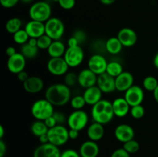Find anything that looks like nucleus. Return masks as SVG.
Returning <instances> with one entry per match:
<instances>
[{"mask_svg":"<svg viewBox=\"0 0 158 157\" xmlns=\"http://www.w3.org/2000/svg\"><path fill=\"white\" fill-rule=\"evenodd\" d=\"M63 58L66 60L69 67H78L84 60V52L80 46L68 47L65 52Z\"/></svg>","mask_w":158,"mask_h":157,"instance_id":"nucleus-8","label":"nucleus"},{"mask_svg":"<svg viewBox=\"0 0 158 157\" xmlns=\"http://www.w3.org/2000/svg\"><path fill=\"white\" fill-rule=\"evenodd\" d=\"M115 1L116 0H100V2H101L103 5H105V6H110V5H112Z\"/></svg>","mask_w":158,"mask_h":157,"instance_id":"nucleus-51","label":"nucleus"},{"mask_svg":"<svg viewBox=\"0 0 158 157\" xmlns=\"http://www.w3.org/2000/svg\"><path fill=\"white\" fill-rule=\"evenodd\" d=\"M12 38H13V41L15 42V43L23 46V45L28 42L29 36L26 31L25 30V29H21L12 35Z\"/></svg>","mask_w":158,"mask_h":157,"instance_id":"nucleus-31","label":"nucleus"},{"mask_svg":"<svg viewBox=\"0 0 158 157\" xmlns=\"http://www.w3.org/2000/svg\"><path fill=\"white\" fill-rule=\"evenodd\" d=\"M79 152L81 157H97L100 152V148L97 142L87 140L82 143Z\"/></svg>","mask_w":158,"mask_h":157,"instance_id":"nucleus-22","label":"nucleus"},{"mask_svg":"<svg viewBox=\"0 0 158 157\" xmlns=\"http://www.w3.org/2000/svg\"><path fill=\"white\" fill-rule=\"evenodd\" d=\"M15 53H17V52L16 50H15V47H13V46H9V47L6 48V54L8 57L12 56V55H15Z\"/></svg>","mask_w":158,"mask_h":157,"instance_id":"nucleus-48","label":"nucleus"},{"mask_svg":"<svg viewBox=\"0 0 158 157\" xmlns=\"http://www.w3.org/2000/svg\"><path fill=\"white\" fill-rule=\"evenodd\" d=\"M48 72L55 76L65 75L69 70V66L63 57L50 58L46 64Z\"/></svg>","mask_w":158,"mask_h":157,"instance_id":"nucleus-9","label":"nucleus"},{"mask_svg":"<svg viewBox=\"0 0 158 157\" xmlns=\"http://www.w3.org/2000/svg\"><path fill=\"white\" fill-rule=\"evenodd\" d=\"M52 1H53V2H57V3H58L59 0H52Z\"/></svg>","mask_w":158,"mask_h":157,"instance_id":"nucleus-57","label":"nucleus"},{"mask_svg":"<svg viewBox=\"0 0 158 157\" xmlns=\"http://www.w3.org/2000/svg\"><path fill=\"white\" fill-rule=\"evenodd\" d=\"M60 157H81L80 155V152H77L74 149H66L63 152H61V156Z\"/></svg>","mask_w":158,"mask_h":157,"instance_id":"nucleus-43","label":"nucleus"},{"mask_svg":"<svg viewBox=\"0 0 158 157\" xmlns=\"http://www.w3.org/2000/svg\"><path fill=\"white\" fill-rule=\"evenodd\" d=\"M23 89L28 93L36 94L41 92L44 87V82L39 76H29L23 83Z\"/></svg>","mask_w":158,"mask_h":157,"instance_id":"nucleus-19","label":"nucleus"},{"mask_svg":"<svg viewBox=\"0 0 158 157\" xmlns=\"http://www.w3.org/2000/svg\"><path fill=\"white\" fill-rule=\"evenodd\" d=\"M28 43L33 46H37V38H29Z\"/></svg>","mask_w":158,"mask_h":157,"instance_id":"nucleus-52","label":"nucleus"},{"mask_svg":"<svg viewBox=\"0 0 158 157\" xmlns=\"http://www.w3.org/2000/svg\"><path fill=\"white\" fill-rule=\"evenodd\" d=\"M123 148L128 153L134 154L138 152V150L140 149V144L137 140L134 139H131L127 143H123Z\"/></svg>","mask_w":158,"mask_h":157,"instance_id":"nucleus-35","label":"nucleus"},{"mask_svg":"<svg viewBox=\"0 0 158 157\" xmlns=\"http://www.w3.org/2000/svg\"><path fill=\"white\" fill-rule=\"evenodd\" d=\"M91 116L94 122L102 125L108 124L115 116L113 109L112 102L101 99L92 106Z\"/></svg>","mask_w":158,"mask_h":157,"instance_id":"nucleus-2","label":"nucleus"},{"mask_svg":"<svg viewBox=\"0 0 158 157\" xmlns=\"http://www.w3.org/2000/svg\"><path fill=\"white\" fill-rule=\"evenodd\" d=\"M65 32L63 22L57 17H51L45 22V34L52 40H60Z\"/></svg>","mask_w":158,"mask_h":157,"instance_id":"nucleus-5","label":"nucleus"},{"mask_svg":"<svg viewBox=\"0 0 158 157\" xmlns=\"http://www.w3.org/2000/svg\"><path fill=\"white\" fill-rule=\"evenodd\" d=\"M26 66V58L21 52H17L7 60V69L11 73L15 74L25 70Z\"/></svg>","mask_w":158,"mask_h":157,"instance_id":"nucleus-12","label":"nucleus"},{"mask_svg":"<svg viewBox=\"0 0 158 157\" xmlns=\"http://www.w3.org/2000/svg\"><path fill=\"white\" fill-rule=\"evenodd\" d=\"M114 115L119 118L126 116L131 110V106L128 104L124 97H118L112 102Z\"/></svg>","mask_w":158,"mask_h":157,"instance_id":"nucleus-21","label":"nucleus"},{"mask_svg":"<svg viewBox=\"0 0 158 157\" xmlns=\"http://www.w3.org/2000/svg\"><path fill=\"white\" fill-rule=\"evenodd\" d=\"M73 36H74L77 40H78L79 43H80V45L83 44V43L86 41V38H87L86 34L85 33L84 31L81 30V29H78V30L75 31L73 35Z\"/></svg>","mask_w":158,"mask_h":157,"instance_id":"nucleus-39","label":"nucleus"},{"mask_svg":"<svg viewBox=\"0 0 158 157\" xmlns=\"http://www.w3.org/2000/svg\"><path fill=\"white\" fill-rule=\"evenodd\" d=\"M17 78H18L20 82H22V83H24L25 81H26V80L28 79V78H29V75H28L27 72H26V71H22L21 72H19V73L17 74Z\"/></svg>","mask_w":158,"mask_h":157,"instance_id":"nucleus-46","label":"nucleus"},{"mask_svg":"<svg viewBox=\"0 0 158 157\" xmlns=\"http://www.w3.org/2000/svg\"><path fill=\"white\" fill-rule=\"evenodd\" d=\"M66 50V46L63 42L60 40H54L47 49V52L50 58H60L63 57Z\"/></svg>","mask_w":158,"mask_h":157,"instance_id":"nucleus-25","label":"nucleus"},{"mask_svg":"<svg viewBox=\"0 0 158 157\" xmlns=\"http://www.w3.org/2000/svg\"><path fill=\"white\" fill-rule=\"evenodd\" d=\"M45 98L54 106H63L71 99L70 88L65 83H55L46 89Z\"/></svg>","mask_w":158,"mask_h":157,"instance_id":"nucleus-1","label":"nucleus"},{"mask_svg":"<svg viewBox=\"0 0 158 157\" xmlns=\"http://www.w3.org/2000/svg\"><path fill=\"white\" fill-rule=\"evenodd\" d=\"M80 135V131L73 129H69V139H77Z\"/></svg>","mask_w":158,"mask_h":157,"instance_id":"nucleus-47","label":"nucleus"},{"mask_svg":"<svg viewBox=\"0 0 158 157\" xmlns=\"http://www.w3.org/2000/svg\"><path fill=\"white\" fill-rule=\"evenodd\" d=\"M158 86V81L157 78L152 75L145 77L143 80V87L145 90L149 92H154Z\"/></svg>","mask_w":158,"mask_h":157,"instance_id":"nucleus-32","label":"nucleus"},{"mask_svg":"<svg viewBox=\"0 0 158 157\" xmlns=\"http://www.w3.org/2000/svg\"><path fill=\"white\" fill-rule=\"evenodd\" d=\"M124 99L131 107L141 105L144 99V91L137 85H134L124 92Z\"/></svg>","mask_w":158,"mask_h":157,"instance_id":"nucleus-10","label":"nucleus"},{"mask_svg":"<svg viewBox=\"0 0 158 157\" xmlns=\"http://www.w3.org/2000/svg\"><path fill=\"white\" fill-rule=\"evenodd\" d=\"M47 135L49 138V143L58 147L66 144L69 139V129L63 125H57L49 129Z\"/></svg>","mask_w":158,"mask_h":157,"instance_id":"nucleus-6","label":"nucleus"},{"mask_svg":"<svg viewBox=\"0 0 158 157\" xmlns=\"http://www.w3.org/2000/svg\"><path fill=\"white\" fill-rule=\"evenodd\" d=\"M130 113H131V115L134 119H142L144 116V107L142 106V104L132 106V107H131Z\"/></svg>","mask_w":158,"mask_h":157,"instance_id":"nucleus-36","label":"nucleus"},{"mask_svg":"<svg viewBox=\"0 0 158 157\" xmlns=\"http://www.w3.org/2000/svg\"><path fill=\"white\" fill-rule=\"evenodd\" d=\"M4 135H5L4 127H3L2 125H1V126H0V139H2Z\"/></svg>","mask_w":158,"mask_h":157,"instance_id":"nucleus-55","label":"nucleus"},{"mask_svg":"<svg viewBox=\"0 0 158 157\" xmlns=\"http://www.w3.org/2000/svg\"><path fill=\"white\" fill-rule=\"evenodd\" d=\"M6 152V145L2 139L0 140V157H3Z\"/></svg>","mask_w":158,"mask_h":157,"instance_id":"nucleus-49","label":"nucleus"},{"mask_svg":"<svg viewBox=\"0 0 158 157\" xmlns=\"http://www.w3.org/2000/svg\"><path fill=\"white\" fill-rule=\"evenodd\" d=\"M117 37L123 47L130 48L134 46L137 42V34L131 28H123L117 33Z\"/></svg>","mask_w":158,"mask_h":157,"instance_id":"nucleus-14","label":"nucleus"},{"mask_svg":"<svg viewBox=\"0 0 158 157\" xmlns=\"http://www.w3.org/2000/svg\"><path fill=\"white\" fill-rule=\"evenodd\" d=\"M20 1L23 2H24V3H30V2H32L33 0H20Z\"/></svg>","mask_w":158,"mask_h":157,"instance_id":"nucleus-56","label":"nucleus"},{"mask_svg":"<svg viewBox=\"0 0 158 157\" xmlns=\"http://www.w3.org/2000/svg\"><path fill=\"white\" fill-rule=\"evenodd\" d=\"M67 46L68 47H76V46H80V44L79 43L78 40L75 38L74 36L69 37V39L67 41Z\"/></svg>","mask_w":158,"mask_h":157,"instance_id":"nucleus-45","label":"nucleus"},{"mask_svg":"<svg viewBox=\"0 0 158 157\" xmlns=\"http://www.w3.org/2000/svg\"><path fill=\"white\" fill-rule=\"evenodd\" d=\"M58 4L62 9L65 10H70L75 6L76 0H59Z\"/></svg>","mask_w":158,"mask_h":157,"instance_id":"nucleus-38","label":"nucleus"},{"mask_svg":"<svg viewBox=\"0 0 158 157\" xmlns=\"http://www.w3.org/2000/svg\"><path fill=\"white\" fill-rule=\"evenodd\" d=\"M61 152L58 146L48 143L41 144L35 148L33 157H60Z\"/></svg>","mask_w":158,"mask_h":157,"instance_id":"nucleus-13","label":"nucleus"},{"mask_svg":"<svg viewBox=\"0 0 158 157\" xmlns=\"http://www.w3.org/2000/svg\"><path fill=\"white\" fill-rule=\"evenodd\" d=\"M123 45L117 37H111L105 42V49L111 55H117L123 49Z\"/></svg>","mask_w":158,"mask_h":157,"instance_id":"nucleus-26","label":"nucleus"},{"mask_svg":"<svg viewBox=\"0 0 158 157\" xmlns=\"http://www.w3.org/2000/svg\"><path fill=\"white\" fill-rule=\"evenodd\" d=\"M54 112V106L46 98L36 100L31 106V114L35 120L44 121L52 116Z\"/></svg>","mask_w":158,"mask_h":157,"instance_id":"nucleus-3","label":"nucleus"},{"mask_svg":"<svg viewBox=\"0 0 158 157\" xmlns=\"http://www.w3.org/2000/svg\"><path fill=\"white\" fill-rule=\"evenodd\" d=\"M70 106L74 110H80L82 109L86 105V101L84 99V97L83 95H77L72 97L70 99Z\"/></svg>","mask_w":158,"mask_h":157,"instance_id":"nucleus-33","label":"nucleus"},{"mask_svg":"<svg viewBox=\"0 0 158 157\" xmlns=\"http://www.w3.org/2000/svg\"><path fill=\"white\" fill-rule=\"evenodd\" d=\"M110 157H131V154L128 153L123 148H120L114 150Z\"/></svg>","mask_w":158,"mask_h":157,"instance_id":"nucleus-41","label":"nucleus"},{"mask_svg":"<svg viewBox=\"0 0 158 157\" xmlns=\"http://www.w3.org/2000/svg\"><path fill=\"white\" fill-rule=\"evenodd\" d=\"M20 0H0V4L6 9H11L16 6Z\"/></svg>","mask_w":158,"mask_h":157,"instance_id":"nucleus-42","label":"nucleus"},{"mask_svg":"<svg viewBox=\"0 0 158 157\" xmlns=\"http://www.w3.org/2000/svg\"><path fill=\"white\" fill-rule=\"evenodd\" d=\"M123 72V68L121 63H120L117 61H111L110 62H108L106 72L107 74H109L110 75L116 78L119 75H120Z\"/></svg>","mask_w":158,"mask_h":157,"instance_id":"nucleus-30","label":"nucleus"},{"mask_svg":"<svg viewBox=\"0 0 158 157\" xmlns=\"http://www.w3.org/2000/svg\"><path fill=\"white\" fill-rule=\"evenodd\" d=\"M31 132L33 134V135L36 137L41 136L42 135H44L48 132L49 128L46 125L44 121L41 120H35V122L32 123L30 126Z\"/></svg>","mask_w":158,"mask_h":157,"instance_id":"nucleus-27","label":"nucleus"},{"mask_svg":"<svg viewBox=\"0 0 158 157\" xmlns=\"http://www.w3.org/2000/svg\"><path fill=\"white\" fill-rule=\"evenodd\" d=\"M153 95H154V100L156 101V103L158 104V86L156 88L155 90L153 92Z\"/></svg>","mask_w":158,"mask_h":157,"instance_id":"nucleus-53","label":"nucleus"},{"mask_svg":"<svg viewBox=\"0 0 158 157\" xmlns=\"http://www.w3.org/2000/svg\"><path fill=\"white\" fill-rule=\"evenodd\" d=\"M66 123L69 129L82 131L86 127L89 123V116L88 114L82 109L74 110L69 115Z\"/></svg>","mask_w":158,"mask_h":157,"instance_id":"nucleus-7","label":"nucleus"},{"mask_svg":"<svg viewBox=\"0 0 158 157\" xmlns=\"http://www.w3.org/2000/svg\"><path fill=\"white\" fill-rule=\"evenodd\" d=\"M102 94H103V92L99 89L98 86H94L92 87L85 89L83 96L84 97L86 104L93 106L102 99Z\"/></svg>","mask_w":158,"mask_h":157,"instance_id":"nucleus-23","label":"nucleus"},{"mask_svg":"<svg viewBox=\"0 0 158 157\" xmlns=\"http://www.w3.org/2000/svg\"><path fill=\"white\" fill-rule=\"evenodd\" d=\"M53 40L48 36L47 35L44 34L43 35L40 36V38H37V47L39 49H42V50H47L50 45L52 44Z\"/></svg>","mask_w":158,"mask_h":157,"instance_id":"nucleus-34","label":"nucleus"},{"mask_svg":"<svg viewBox=\"0 0 158 157\" xmlns=\"http://www.w3.org/2000/svg\"><path fill=\"white\" fill-rule=\"evenodd\" d=\"M44 122H45V123H46V125L47 126V127L49 128V129H50V128H52V127H54V126H57L56 120V119L54 118L53 115H52V116L47 118L46 120H44Z\"/></svg>","mask_w":158,"mask_h":157,"instance_id":"nucleus-44","label":"nucleus"},{"mask_svg":"<svg viewBox=\"0 0 158 157\" xmlns=\"http://www.w3.org/2000/svg\"><path fill=\"white\" fill-rule=\"evenodd\" d=\"M39 50L40 49L37 46H33L27 42L21 46L20 52L24 55L26 59H32L38 55Z\"/></svg>","mask_w":158,"mask_h":157,"instance_id":"nucleus-28","label":"nucleus"},{"mask_svg":"<svg viewBox=\"0 0 158 157\" xmlns=\"http://www.w3.org/2000/svg\"><path fill=\"white\" fill-rule=\"evenodd\" d=\"M97 86H98L99 89L102 91L103 93H111L117 90L115 78L110 75L106 72L98 75Z\"/></svg>","mask_w":158,"mask_h":157,"instance_id":"nucleus-16","label":"nucleus"},{"mask_svg":"<svg viewBox=\"0 0 158 157\" xmlns=\"http://www.w3.org/2000/svg\"><path fill=\"white\" fill-rule=\"evenodd\" d=\"M135 132L134 128L128 124H120L114 129V136L122 143L134 139Z\"/></svg>","mask_w":158,"mask_h":157,"instance_id":"nucleus-15","label":"nucleus"},{"mask_svg":"<svg viewBox=\"0 0 158 157\" xmlns=\"http://www.w3.org/2000/svg\"><path fill=\"white\" fill-rule=\"evenodd\" d=\"M39 140H40L41 144H46V143H49V138H48L47 133L42 135L41 136L39 137Z\"/></svg>","mask_w":158,"mask_h":157,"instance_id":"nucleus-50","label":"nucleus"},{"mask_svg":"<svg viewBox=\"0 0 158 157\" xmlns=\"http://www.w3.org/2000/svg\"><path fill=\"white\" fill-rule=\"evenodd\" d=\"M105 129L103 127V125L100 123L93 122L87 128L86 134L89 140H92L94 142H98L102 139L104 135Z\"/></svg>","mask_w":158,"mask_h":157,"instance_id":"nucleus-24","label":"nucleus"},{"mask_svg":"<svg viewBox=\"0 0 158 157\" xmlns=\"http://www.w3.org/2000/svg\"><path fill=\"white\" fill-rule=\"evenodd\" d=\"M153 62H154V66H155V68H157V69H158V52L156 54L155 56H154Z\"/></svg>","mask_w":158,"mask_h":157,"instance_id":"nucleus-54","label":"nucleus"},{"mask_svg":"<svg viewBox=\"0 0 158 157\" xmlns=\"http://www.w3.org/2000/svg\"><path fill=\"white\" fill-rule=\"evenodd\" d=\"M157 44H158V38H157Z\"/></svg>","mask_w":158,"mask_h":157,"instance_id":"nucleus-58","label":"nucleus"},{"mask_svg":"<svg viewBox=\"0 0 158 157\" xmlns=\"http://www.w3.org/2000/svg\"><path fill=\"white\" fill-rule=\"evenodd\" d=\"M52 9L49 3L39 1L33 3L29 8V15L32 20L45 23L51 18Z\"/></svg>","mask_w":158,"mask_h":157,"instance_id":"nucleus-4","label":"nucleus"},{"mask_svg":"<svg viewBox=\"0 0 158 157\" xmlns=\"http://www.w3.org/2000/svg\"><path fill=\"white\" fill-rule=\"evenodd\" d=\"M64 83L69 88L78 83V75L73 72H68L64 76Z\"/></svg>","mask_w":158,"mask_h":157,"instance_id":"nucleus-37","label":"nucleus"},{"mask_svg":"<svg viewBox=\"0 0 158 157\" xmlns=\"http://www.w3.org/2000/svg\"><path fill=\"white\" fill-rule=\"evenodd\" d=\"M97 77L94 72L89 69H84L78 74V84L84 89L97 86Z\"/></svg>","mask_w":158,"mask_h":157,"instance_id":"nucleus-17","label":"nucleus"},{"mask_svg":"<svg viewBox=\"0 0 158 157\" xmlns=\"http://www.w3.org/2000/svg\"><path fill=\"white\" fill-rule=\"evenodd\" d=\"M52 115H53L54 118L56 120L57 125H63L66 122H67V119L66 118V115L63 112H54Z\"/></svg>","mask_w":158,"mask_h":157,"instance_id":"nucleus-40","label":"nucleus"},{"mask_svg":"<svg viewBox=\"0 0 158 157\" xmlns=\"http://www.w3.org/2000/svg\"><path fill=\"white\" fill-rule=\"evenodd\" d=\"M22 27V21L19 18H17V17H13V18H11L6 22V30L9 33L13 35L14 33H15L16 32H18L19 30L21 29Z\"/></svg>","mask_w":158,"mask_h":157,"instance_id":"nucleus-29","label":"nucleus"},{"mask_svg":"<svg viewBox=\"0 0 158 157\" xmlns=\"http://www.w3.org/2000/svg\"><path fill=\"white\" fill-rule=\"evenodd\" d=\"M24 29L29 38H38L45 34V23L31 19L26 23Z\"/></svg>","mask_w":158,"mask_h":157,"instance_id":"nucleus-20","label":"nucleus"},{"mask_svg":"<svg viewBox=\"0 0 158 157\" xmlns=\"http://www.w3.org/2000/svg\"><path fill=\"white\" fill-rule=\"evenodd\" d=\"M108 62L102 54L96 53L91 55L88 60V69L94 72L96 75H100L106 72Z\"/></svg>","mask_w":158,"mask_h":157,"instance_id":"nucleus-11","label":"nucleus"},{"mask_svg":"<svg viewBox=\"0 0 158 157\" xmlns=\"http://www.w3.org/2000/svg\"><path fill=\"white\" fill-rule=\"evenodd\" d=\"M134 75L130 72L123 71L120 75L115 78L116 89L119 92H125L128 89L134 86Z\"/></svg>","mask_w":158,"mask_h":157,"instance_id":"nucleus-18","label":"nucleus"}]
</instances>
